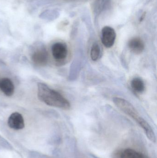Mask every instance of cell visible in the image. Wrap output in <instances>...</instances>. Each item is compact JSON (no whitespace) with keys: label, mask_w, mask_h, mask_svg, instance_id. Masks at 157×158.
I'll list each match as a JSON object with an SVG mask.
<instances>
[{"label":"cell","mask_w":157,"mask_h":158,"mask_svg":"<svg viewBox=\"0 0 157 158\" xmlns=\"http://www.w3.org/2000/svg\"><path fill=\"white\" fill-rule=\"evenodd\" d=\"M37 97L41 101L48 106L64 110L71 107L70 102L62 95L43 83H38Z\"/></svg>","instance_id":"cell-1"},{"label":"cell","mask_w":157,"mask_h":158,"mask_svg":"<svg viewBox=\"0 0 157 158\" xmlns=\"http://www.w3.org/2000/svg\"><path fill=\"white\" fill-rule=\"evenodd\" d=\"M113 103L120 110L128 116L132 118L144 130L147 138L155 143L156 141L155 135L149 123L141 117L136 109L130 102L121 98L114 97Z\"/></svg>","instance_id":"cell-2"},{"label":"cell","mask_w":157,"mask_h":158,"mask_svg":"<svg viewBox=\"0 0 157 158\" xmlns=\"http://www.w3.org/2000/svg\"><path fill=\"white\" fill-rule=\"evenodd\" d=\"M31 58L35 64L39 66H44L48 63L49 55L45 47L41 44L32 52Z\"/></svg>","instance_id":"cell-3"},{"label":"cell","mask_w":157,"mask_h":158,"mask_svg":"<svg viewBox=\"0 0 157 158\" xmlns=\"http://www.w3.org/2000/svg\"><path fill=\"white\" fill-rule=\"evenodd\" d=\"M116 33L114 29L111 27H104L101 31V42L107 48L113 46L116 40Z\"/></svg>","instance_id":"cell-4"},{"label":"cell","mask_w":157,"mask_h":158,"mask_svg":"<svg viewBox=\"0 0 157 158\" xmlns=\"http://www.w3.org/2000/svg\"><path fill=\"white\" fill-rule=\"evenodd\" d=\"M51 50L53 56L56 61H63L68 56V48L64 43H55L52 46Z\"/></svg>","instance_id":"cell-5"},{"label":"cell","mask_w":157,"mask_h":158,"mask_svg":"<svg viewBox=\"0 0 157 158\" xmlns=\"http://www.w3.org/2000/svg\"><path fill=\"white\" fill-rule=\"evenodd\" d=\"M7 124L10 128L15 130H22L25 126L24 118L17 112H14L9 116Z\"/></svg>","instance_id":"cell-6"},{"label":"cell","mask_w":157,"mask_h":158,"mask_svg":"<svg viewBox=\"0 0 157 158\" xmlns=\"http://www.w3.org/2000/svg\"><path fill=\"white\" fill-rule=\"evenodd\" d=\"M0 90L6 96H12L15 91L14 83L8 78L0 79Z\"/></svg>","instance_id":"cell-7"},{"label":"cell","mask_w":157,"mask_h":158,"mask_svg":"<svg viewBox=\"0 0 157 158\" xmlns=\"http://www.w3.org/2000/svg\"><path fill=\"white\" fill-rule=\"evenodd\" d=\"M128 46L131 52L137 55L142 53L145 48L143 42L139 38L131 39L128 43Z\"/></svg>","instance_id":"cell-8"},{"label":"cell","mask_w":157,"mask_h":158,"mask_svg":"<svg viewBox=\"0 0 157 158\" xmlns=\"http://www.w3.org/2000/svg\"><path fill=\"white\" fill-rule=\"evenodd\" d=\"M120 158H149L142 153L131 148L124 149L121 154Z\"/></svg>","instance_id":"cell-9"},{"label":"cell","mask_w":157,"mask_h":158,"mask_svg":"<svg viewBox=\"0 0 157 158\" xmlns=\"http://www.w3.org/2000/svg\"><path fill=\"white\" fill-rule=\"evenodd\" d=\"M131 86L134 91L138 94H142L145 89L144 82L142 79L135 77L131 81Z\"/></svg>","instance_id":"cell-10"},{"label":"cell","mask_w":157,"mask_h":158,"mask_svg":"<svg viewBox=\"0 0 157 158\" xmlns=\"http://www.w3.org/2000/svg\"><path fill=\"white\" fill-rule=\"evenodd\" d=\"M58 15L56 11L53 10H46L40 14L39 17L41 19L46 21H51L55 19Z\"/></svg>","instance_id":"cell-11"},{"label":"cell","mask_w":157,"mask_h":158,"mask_svg":"<svg viewBox=\"0 0 157 158\" xmlns=\"http://www.w3.org/2000/svg\"><path fill=\"white\" fill-rule=\"evenodd\" d=\"M100 49L99 45L97 43L92 45L90 51V57L93 61H96L100 55Z\"/></svg>","instance_id":"cell-12"}]
</instances>
